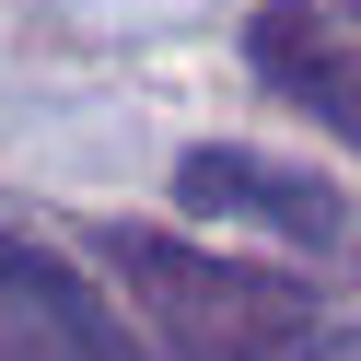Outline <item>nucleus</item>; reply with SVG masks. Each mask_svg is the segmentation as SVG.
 <instances>
[{"mask_svg":"<svg viewBox=\"0 0 361 361\" xmlns=\"http://www.w3.org/2000/svg\"><path fill=\"white\" fill-rule=\"evenodd\" d=\"M245 59H257V82H280L326 140L361 128V105H350V35H338L326 0H268L257 24H245Z\"/></svg>","mask_w":361,"mask_h":361,"instance_id":"4","label":"nucleus"},{"mask_svg":"<svg viewBox=\"0 0 361 361\" xmlns=\"http://www.w3.org/2000/svg\"><path fill=\"white\" fill-rule=\"evenodd\" d=\"M94 257L152 314V361H291L326 326V303L291 268H245V257H210V245H175L164 221H94Z\"/></svg>","mask_w":361,"mask_h":361,"instance_id":"1","label":"nucleus"},{"mask_svg":"<svg viewBox=\"0 0 361 361\" xmlns=\"http://www.w3.org/2000/svg\"><path fill=\"white\" fill-rule=\"evenodd\" d=\"M175 210L257 221V233L303 245V257H338V245H350V187H338V175L280 164V152H245V140H198V152H175Z\"/></svg>","mask_w":361,"mask_h":361,"instance_id":"3","label":"nucleus"},{"mask_svg":"<svg viewBox=\"0 0 361 361\" xmlns=\"http://www.w3.org/2000/svg\"><path fill=\"white\" fill-rule=\"evenodd\" d=\"M0 361H152V338L71 257H47L24 221H0Z\"/></svg>","mask_w":361,"mask_h":361,"instance_id":"2","label":"nucleus"}]
</instances>
